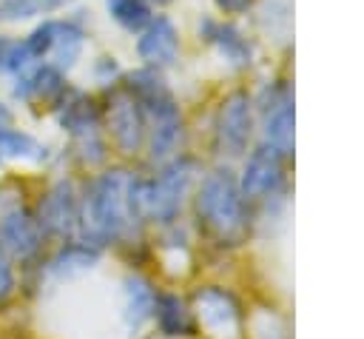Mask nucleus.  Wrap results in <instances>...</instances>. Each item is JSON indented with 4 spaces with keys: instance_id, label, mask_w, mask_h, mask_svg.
Segmentation results:
<instances>
[{
    "instance_id": "f257e3e1",
    "label": "nucleus",
    "mask_w": 364,
    "mask_h": 339,
    "mask_svg": "<svg viewBox=\"0 0 364 339\" xmlns=\"http://www.w3.org/2000/svg\"><path fill=\"white\" fill-rule=\"evenodd\" d=\"M139 219L136 205V177L122 168H111L100 174L80 202V222L88 242L102 245L108 239L125 236Z\"/></svg>"
},
{
    "instance_id": "f03ea898",
    "label": "nucleus",
    "mask_w": 364,
    "mask_h": 339,
    "mask_svg": "<svg viewBox=\"0 0 364 339\" xmlns=\"http://www.w3.org/2000/svg\"><path fill=\"white\" fill-rule=\"evenodd\" d=\"M196 208H199V217L205 219V225L213 234H219L222 239L239 236L247 225L245 199H242V191H239L236 179L230 177V171H213L202 179Z\"/></svg>"
},
{
    "instance_id": "7ed1b4c3",
    "label": "nucleus",
    "mask_w": 364,
    "mask_h": 339,
    "mask_svg": "<svg viewBox=\"0 0 364 339\" xmlns=\"http://www.w3.org/2000/svg\"><path fill=\"white\" fill-rule=\"evenodd\" d=\"M0 245L9 256L28 262L43 245V228L14 185L0 188Z\"/></svg>"
},
{
    "instance_id": "20e7f679",
    "label": "nucleus",
    "mask_w": 364,
    "mask_h": 339,
    "mask_svg": "<svg viewBox=\"0 0 364 339\" xmlns=\"http://www.w3.org/2000/svg\"><path fill=\"white\" fill-rule=\"evenodd\" d=\"M191 179H193V162L191 160L171 162L156 179H136L139 217L171 222L182 208V197H185Z\"/></svg>"
},
{
    "instance_id": "39448f33",
    "label": "nucleus",
    "mask_w": 364,
    "mask_h": 339,
    "mask_svg": "<svg viewBox=\"0 0 364 339\" xmlns=\"http://www.w3.org/2000/svg\"><path fill=\"white\" fill-rule=\"evenodd\" d=\"M139 105L145 114V140H148L151 157L154 160L171 157L182 142V111L176 100L165 88V91H156L139 100Z\"/></svg>"
},
{
    "instance_id": "423d86ee",
    "label": "nucleus",
    "mask_w": 364,
    "mask_h": 339,
    "mask_svg": "<svg viewBox=\"0 0 364 339\" xmlns=\"http://www.w3.org/2000/svg\"><path fill=\"white\" fill-rule=\"evenodd\" d=\"M57 120L60 125L74 137L82 162H88V151H94V160L100 162L105 157V145L100 140V111L91 97L85 94H65L63 103L57 105Z\"/></svg>"
},
{
    "instance_id": "0eeeda50",
    "label": "nucleus",
    "mask_w": 364,
    "mask_h": 339,
    "mask_svg": "<svg viewBox=\"0 0 364 339\" xmlns=\"http://www.w3.org/2000/svg\"><path fill=\"white\" fill-rule=\"evenodd\" d=\"M105 122H108V131H111V137L122 154H136L142 148L145 114H142L139 100L128 88H119L111 94L108 108H105Z\"/></svg>"
},
{
    "instance_id": "6e6552de",
    "label": "nucleus",
    "mask_w": 364,
    "mask_h": 339,
    "mask_svg": "<svg viewBox=\"0 0 364 339\" xmlns=\"http://www.w3.org/2000/svg\"><path fill=\"white\" fill-rule=\"evenodd\" d=\"M37 222L43 228V234H51V236H71L77 222H80V199H77V191L68 179H60L54 182L46 197L40 199L37 205Z\"/></svg>"
},
{
    "instance_id": "1a4fd4ad",
    "label": "nucleus",
    "mask_w": 364,
    "mask_h": 339,
    "mask_svg": "<svg viewBox=\"0 0 364 339\" xmlns=\"http://www.w3.org/2000/svg\"><path fill=\"white\" fill-rule=\"evenodd\" d=\"M250 97L245 91H233L222 100L219 114H216V140L228 154H242L250 140Z\"/></svg>"
},
{
    "instance_id": "9d476101",
    "label": "nucleus",
    "mask_w": 364,
    "mask_h": 339,
    "mask_svg": "<svg viewBox=\"0 0 364 339\" xmlns=\"http://www.w3.org/2000/svg\"><path fill=\"white\" fill-rule=\"evenodd\" d=\"M136 54H139V60H142L145 66H151V68L173 66L176 57H179V31H176L173 20L165 17V14L151 17V23L139 31Z\"/></svg>"
},
{
    "instance_id": "9b49d317",
    "label": "nucleus",
    "mask_w": 364,
    "mask_h": 339,
    "mask_svg": "<svg viewBox=\"0 0 364 339\" xmlns=\"http://www.w3.org/2000/svg\"><path fill=\"white\" fill-rule=\"evenodd\" d=\"M68 94L65 85V71L40 63L26 68L23 74H17V85H14V97L23 103H46V105H60L63 97Z\"/></svg>"
},
{
    "instance_id": "f8f14e48",
    "label": "nucleus",
    "mask_w": 364,
    "mask_h": 339,
    "mask_svg": "<svg viewBox=\"0 0 364 339\" xmlns=\"http://www.w3.org/2000/svg\"><path fill=\"white\" fill-rule=\"evenodd\" d=\"M282 182V154L270 145L256 148L247 157L242 177V197H267Z\"/></svg>"
},
{
    "instance_id": "ddd939ff",
    "label": "nucleus",
    "mask_w": 364,
    "mask_h": 339,
    "mask_svg": "<svg viewBox=\"0 0 364 339\" xmlns=\"http://www.w3.org/2000/svg\"><path fill=\"white\" fill-rule=\"evenodd\" d=\"M199 34H202L210 46H216V51H219L228 63H233V66H247L250 57H253V48H250V43H247V37H245L236 26H230V23L205 20V23H199Z\"/></svg>"
},
{
    "instance_id": "4468645a",
    "label": "nucleus",
    "mask_w": 364,
    "mask_h": 339,
    "mask_svg": "<svg viewBox=\"0 0 364 339\" xmlns=\"http://www.w3.org/2000/svg\"><path fill=\"white\" fill-rule=\"evenodd\" d=\"M82 43H85V31L74 20H54L51 46H48L46 63L60 68V71H68L77 63V57L82 51Z\"/></svg>"
},
{
    "instance_id": "2eb2a0df",
    "label": "nucleus",
    "mask_w": 364,
    "mask_h": 339,
    "mask_svg": "<svg viewBox=\"0 0 364 339\" xmlns=\"http://www.w3.org/2000/svg\"><path fill=\"white\" fill-rule=\"evenodd\" d=\"M264 137H267V145L276 148L279 154L293 151V103L290 100L267 111Z\"/></svg>"
},
{
    "instance_id": "dca6fc26",
    "label": "nucleus",
    "mask_w": 364,
    "mask_h": 339,
    "mask_svg": "<svg viewBox=\"0 0 364 339\" xmlns=\"http://www.w3.org/2000/svg\"><path fill=\"white\" fill-rule=\"evenodd\" d=\"M46 148L26 131L0 125V160H43Z\"/></svg>"
},
{
    "instance_id": "f3484780",
    "label": "nucleus",
    "mask_w": 364,
    "mask_h": 339,
    "mask_svg": "<svg viewBox=\"0 0 364 339\" xmlns=\"http://www.w3.org/2000/svg\"><path fill=\"white\" fill-rule=\"evenodd\" d=\"M154 305H156L154 288L142 276H128V282H125V308H128V319H131L134 328L142 325L148 316H154Z\"/></svg>"
},
{
    "instance_id": "a211bd4d",
    "label": "nucleus",
    "mask_w": 364,
    "mask_h": 339,
    "mask_svg": "<svg viewBox=\"0 0 364 339\" xmlns=\"http://www.w3.org/2000/svg\"><path fill=\"white\" fill-rule=\"evenodd\" d=\"M108 14L125 31H142L151 23L154 9L148 0H108Z\"/></svg>"
},
{
    "instance_id": "6ab92c4d",
    "label": "nucleus",
    "mask_w": 364,
    "mask_h": 339,
    "mask_svg": "<svg viewBox=\"0 0 364 339\" xmlns=\"http://www.w3.org/2000/svg\"><path fill=\"white\" fill-rule=\"evenodd\" d=\"M199 308H202V319L208 325L228 328L230 322H236V305L225 291H216V288L202 291L199 293Z\"/></svg>"
},
{
    "instance_id": "aec40b11",
    "label": "nucleus",
    "mask_w": 364,
    "mask_h": 339,
    "mask_svg": "<svg viewBox=\"0 0 364 339\" xmlns=\"http://www.w3.org/2000/svg\"><path fill=\"white\" fill-rule=\"evenodd\" d=\"M154 313H156L159 328L168 336H179V333H188L191 330V319H188V311H185V305H182L179 296H156Z\"/></svg>"
},
{
    "instance_id": "412c9836",
    "label": "nucleus",
    "mask_w": 364,
    "mask_h": 339,
    "mask_svg": "<svg viewBox=\"0 0 364 339\" xmlns=\"http://www.w3.org/2000/svg\"><path fill=\"white\" fill-rule=\"evenodd\" d=\"M94 259H97V251H91L88 245H65L51 259V271L60 273V276H68V273H77V271L91 268Z\"/></svg>"
},
{
    "instance_id": "4be33fe9",
    "label": "nucleus",
    "mask_w": 364,
    "mask_h": 339,
    "mask_svg": "<svg viewBox=\"0 0 364 339\" xmlns=\"http://www.w3.org/2000/svg\"><path fill=\"white\" fill-rule=\"evenodd\" d=\"M40 14L34 0H0V23H14V20H28Z\"/></svg>"
},
{
    "instance_id": "5701e85b",
    "label": "nucleus",
    "mask_w": 364,
    "mask_h": 339,
    "mask_svg": "<svg viewBox=\"0 0 364 339\" xmlns=\"http://www.w3.org/2000/svg\"><path fill=\"white\" fill-rule=\"evenodd\" d=\"M11 293H14V271H11V259L6 248L0 245V305L9 302Z\"/></svg>"
},
{
    "instance_id": "b1692460",
    "label": "nucleus",
    "mask_w": 364,
    "mask_h": 339,
    "mask_svg": "<svg viewBox=\"0 0 364 339\" xmlns=\"http://www.w3.org/2000/svg\"><path fill=\"white\" fill-rule=\"evenodd\" d=\"M256 0H213V6L222 11V14H242L253 6Z\"/></svg>"
},
{
    "instance_id": "393cba45",
    "label": "nucleus",
    "mask_w": 364,
    "mask_h": 339,
    "mask_svg": "<svg viewBox=\"0 0 364 339\" xmlns=\"http://www.w3.org/2000/svg\"><path fill=\"white\" fill-rule=\"evenodd\" d=\"M37 3V9H40V14L43 11H54V9H60V6H65L68 0H34Z\"/></svg>"
},
{
    "instance_id": "a878e982",
    "label": "nucleus",
    "mask_w": 364,
    "mask_h": 339,
    "mask_svg": "<svg viewBox=\"0 0 364 339\" xmlns=\"http://www.w3.org/2000/svg\"><path fill=\"white\" fill-rule=\"evenodd\" d=\"M9 37H0V71H3V63H6V51H9Z\"/></svg>"
},
{
    "instance_id": "bb28decb",
    "label": "nucleus",
    "mask_w": 364,
    "mask_h": 339,
    "mask_svg": "<svg viewBox=\"0 0 364 339\" xmlns=\"http://www.w3.org/2000/svg\"><path fill=\"white\" fill-rule=\"evenodd\" d=\"M9 120H11V111H9V108L0 103V125H9Z\"/></svg>"
},
{
    "instance_id": "cd10ccee",
    "label": "nucleus",
    "mask_w": 364,
    "mask_h": 339,
    "mask_svg": "<svg viewBox=\"0 0 364 339\" xmlns=\"http://www.w3.org/2000/svg\"><path fill=\"white\" fill-rule=\"evenodd\" d=\"M148 3H151V6H168L171 0H148Z\"/></svg>"
}]
</instances>
